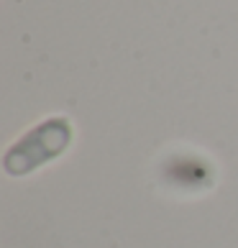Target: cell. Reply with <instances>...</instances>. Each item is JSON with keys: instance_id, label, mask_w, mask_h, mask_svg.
<instances>
[{"instance_id": "1", "label": "cell", "mask_w": 238, "mask_h": 248, "mask_svg": "<svg viewBox=\"0 0 238 248\" xmlns=\"http://www.w3.org/2000/svg\"><path fill=\"white\" fill-rule=\"evenodd\" d=\"M72 143H75V123L67 115H47L5 146L0 167L5 177L26 179L62 159L72 149Z\"/></svg>"}, {"instance_id": "2", "label": "cell", "mask_w": 238, "mask_h": 248, "mask_svg": "<svg viewBox=\"0 0 238 248\" xmlns=\"http://www.w3.org/2000/svg\"><path fill=\"white\" fill-rule=\"evenodd\" d=\"M167 179L175 187L207 189L215 182V171H213V164L207 159H203V156H187L185 154V159H169Z\"/></svg>"}]
</instances>
